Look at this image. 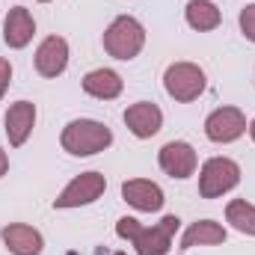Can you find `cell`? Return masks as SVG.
<instances>
[{
    "instance_id": "obj_1",
    "label": "cell",
    "mask_w": 255,
    "mask_h": 255,
    "mask_svg": "<svg viewBox=\"0 0 255 255\" xmlns=\"http://www.w3.org/2000/svg\"><path fill=\"white\" fill-rule=\"evenodd\" d=\"M178 226H181V220L172 214L163 217L157 226H142L133 217H122L116 223V235L122 241H130L136 255H166L172 250V238H175Z\"/></svg>"
},
{
    "instance_id": "obj_2",
    "label": "cell",
    "mask_w": 255,
    "mask_h": 255,
    "mask_svg": "<svg viewBox=\"0 0 255 255\" xmlns=\"http://www.w3.org/2000/svg\"><path fill=\"white\" fill-rule=\"evenodd\" d=\"M60 145L74 157H92V154L107 151L113 145V130L95 119H74L63 128Z\"/></svg>"
},
{
    "instance_id": "obj_3",
    "label": "cell",
    "mask_w": 255,
    "mask_h": 255,
    "mask_svg": "<svg viewBox=\"0 0 255 255\" xmlns=\"http://www.w3.org/2000/svg\"><path fill=\"white\" fill-rule=\"evenodd\" d=\"M145 48V27L133 18V15H119L110 21V27L104 30V51L113 60H133L139 51Z\"/></svg>"
},
{
    "instance_id": "obj_4",
    "label": "cell",
    "mask_w": 255,
    "mask_h": 255,
    "mask_svg": "<svg viewBox=\"0 0 255 255\" xmlns=\"http://www.w3.org/2000/svg\"><path fill=\"white\" fill-rule=\"evenodd\" d=\"M241 184V166L232 157H211L202 163L199 172V196L202 199H220Z\"/></svg>"
},
{
    "instance_id": "obj_5",
    "label": "cell",
    "mask_w": 255,
    "mask_h": 255,
    "mask_svg": "<svg viewBox=\"0 0 255 255\" xmlns=\"http://www.w3.org/2000/svg\"><path fill=\"white\" fill-rule=\"evenodd\" d=\"M205 71L196 63H172L163 71V89L172 101L178 104H190L205 92Z\"/></svg>"
},
{
    "instance_id": "obj_6",
    "label": "cell",
    "mask_w": 255,
    "mask_h": 255,
    "mask_svg": "<svg viewBox=\"0 0 255 255\" xmlns=\"http://www.w3.org/2000/svg\"><path fill=\"white\" fill-rule=\"evenodd\" d=\"M107 190V178L101 172H80L74 175L68 184L63 187V193L54 199V208L68 211V208H83V205H92L95 199H101Z\"/></svg>"
},
{
    "instance_id": "obj_7",
    "label": "cell",
    "mask_w": 255,
    "mask_h": 255,
    "mask_svg": "<svg viewBox=\"0 0 255 255\" xmlns=\"http://www.w3.org/2000/svg\"><path fill=\"white\" fill-rule=\"evenodd\" d=\"M244 130H247V116L241 107H217L205 119V136L211 142H220V145L241 139Z\"/></svg>"
},
{
    "instance_id": "obj_8",
    "label": "cell",
    "mask_w": 255,
    "mask_h": 255,
    "mask_svg": "<svg viewBox=\"0 0 255 255\" xmlns=\"http://www.w3.org/2000/svg\"><path fill=\"white\" fill-rule=\"evenodd\" d=\"M157 163H160V169H163L169 178L184 181V178H190L193 172H196L199 157H196V148H193L190 142L172 139V142H166V145L157 151Z\"/></svg>"
},
{
    "instance_id": "obj_9",
    "label": "cell",
    "mask_w": 255,
    "mask_h": 255,
    "mask_svg": "<svg viewBox=\"0 0 255 255\" xmlns=\"http://www.w3.org/2000/svg\"><path fill=\"white\" fill-rule=\"evenodd\" d=\"M3 125H6L3 130L9 136V145L12 148H21L30 139L33 128H36V104L33 101H15V104H9Z\"/></svg>"
},
{
    "instance_id": "obj_10",
    "label": "cell",
    "mask_w": 255,
    "mask_h": 255,
    "mask_svg": "<svg viewBox=\"0 0 255 255\" xmlns=\"http://www.w3.org/2000/svg\"><path fill=\"white\" fill-rule=\"evenodd\" d=\"M122 119H125L128 130H130L136 139H151V136L163 128V113H160V107L151 104V101H136V104H130Z\"/></svg>"
},
{
    "instance_id": "obj_11",
    "label": "cell",
    "mask_w": 255,
    "mask_h": 255,
    "mask_svg": "<svg viewBox=\"0 0 255 255\" xmlns=\"http://www.w3.org/2000/svg\"><path fill=\"white\" fill-rule=\"evenodd\" d=\"M0 238H3V247L12 255H42V250H45L42 232L33 229V226H27V223H9V226H3Z\"/></svg>"
},
{
    "instance_id": "obj_12",
    "label": "cell",
    "mask_w": 255,
    "mask_h": 255,
    "mask_svg": "<svg viewBox=\"0 0 255 255\" xmlns=\"http://www.w3.org/2000/svg\"><path fill=\"white\" fill-rule=\"evenodd\" d=\"M68 68V42L63 36H48L36 48V71L42 77H60Z\"/></svg>"
},
{
    "instance_id": "obj_13",
    "label": "cell",
    "mask_w": 255,
    "mask_h": 255,
    "mask_svg": "<svg viewBox=\"0 0 255 255\" xmlns=\"http://www.w3.org/2000/svg\"><path fill=\"white\" fill-rule=\"evenodd\" d=\"M122 199H125L130 208L142 211V214H151V211H160L163 208V190L148 181V178H130L122 184Z\"/></svg>"
},
{
    "instance_id": "obj_14",
    "label": "cell",
    "mask_w": 255,
    "mask_h": 255,
    "mask_svg": "<svg viewBox=\"0 0 255 255\" xmlns=\"http://www.w3.org/2000/svg\"><path fill=\"white\" fill-rule=\"evenodd\" d=\"M33 33H36V21H33V15H30L24 6H12L9 15H6V21H3V42H6L9 48L21 51V48L30 45Z\"/></svg>"
},
{
    "instance_id": "obj_15",
    "label": "cell",
    "mask_w": 255,
    "mask_h": 255,
    "mask_svg": "<svg viewBox=\"0 0 255 255\" xmlns=\"http://www.w3.org/2000/svg\"><path fill=\"white\" fill-rule=\"evenodd\" d=\"M122 89H125V83L113 68H95L83 77V92L98 101H113L122 95Z\"/></svg>"
},
{
    "instance_id": "obj_16",
    "label": "cell",
    "mask_w": 255,
    "mask_h": 255,
    "mask_svg": "<svg viewBox=\"0 0 255 255\" xmlns=\"http://www.w3.org/2000/svg\"><path fill=\"white\" fill-rule=\"evenodd\" d=\"M226 244V229L214 220H199L181 235V250H196V247H217Z\"/></svg>"
},
{
    "instance_id": "obj_17",
    "label": "cell",
    "mask_w": 255,
    "mask_h": 255,
    "mask_svg": "<svg viewBox=\"0 0 255 255\" xmlns=\"http://www.w3.org/2000/svg\"><path fill=\"white\" fill-rule=\"evenodd\" d=\"M184 18H187V24H190L193 30L208 33V30H217V27H220L223 12H220L217 3H211V0H190L187 9H184Z\"/></svg>"
},
{
    "instance_id": "obj_18",
    "label": "cell",
    "mask_w": 255,
    "mask_h": 255,
    "mask_svg": "<svg viewBox=\"0 0 255 255\" xmlns=\"http://www.w3.org/2000/svg\"><path fill=\"white\" fill-rule=\"evenodd\" d=\"M226 223L241 232V235H250L255 238V205L247 199H232L226 205Z\"/></svg>"
},
{
    "instance_id": "obj_19",
    "label": "cell",
    "mask_w": 255,
    "mask_h": 255,
    "mask_svg": "<svg viewBox=\"0 0 255 255\" xmlns=\"http://www.w3.org/2000/svg\"><path fill=\"white\" fill-rule=\"evenodd\" d=\"M241 33H244L250 42H255V3H250V6L241 9Z\"/></svg>"
},
{
    "instance_id": "obj_20",
    "label": "cell",
    "mask_w": 255,
    "mask_h": 255,
    "mask_svg": "<svg viewBox=\"0 0 255 255\" xmlns=\"http://www.w3.org/2000/svg\"><path fill=\"white\" fill-rule=\"evenodd\" d=\"M9 83H12V63H9L6 57H0V98L6 95Z\"/></svg>"
},
{
    "instance_id": "obj_21",
    "label": "cell",
    "mask_w": 255,
    "mask_h": 255,
    "mask_svg": "<svg viewBox=\"0 0 255 255\" xmlns=\"http://www.w3.org/2000/svg\"><path fill=\"white\" fill-rule=\"evenodd\" d=\"M6 172H9V154H6V151L0 148V178H3Z\"/></svg>"
},
{
    "instance_id": "obj_22",
    "label": "cell",
    "mask_w": 255,
    "mask_h": 255,
    "mask_svg": "<svg viewBox=\"0 0 255 255\" xmlns=\"http://www.w3.org/2000/svg\"><path fill=\"white\" fill-rule=\"evenodd\" d=\"M250 136H253V142H255V119L250 122Z\"/></svg>"
},
{
    "instance_id": "obj_23",
    "label": "cell",
    "mask_w": 255,
    "mask_h": 255,
    "mask_svg": "<svg viewBox=\"0 0 255 255\" xmlns=\"http://www.w3.org/2000/svg\"><path fill=\"white\" fill-rule=\"evenodd\" d=\"M113 255H128V253H113Z\"/></svg>"
},
{
    "instance_id": "obj_24",
    "label": "cell",
    "mask_w": 255,
    "mask_h": 255,
    "mask_svg": "<svg viewBox=\"0 0 255 255\" xmlns=\"http://www.w3.org/2000/svg\"><path fill=\"white\" fill-rule=\"evenodd\" d=\"M39 3H51V0H39Z\"/></svg>"
}]
</instances>
